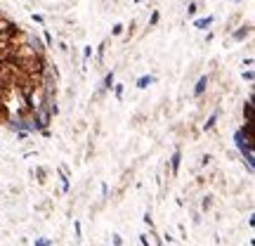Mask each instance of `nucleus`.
<instances>
[{"instance_id": "nucleus-1", "label": "nucleus", "mask_w": 255, "mask_h": 246, "mask_svg": "<svg viewBox=\"0 0 255 246\" xmlns=\"http://www.w3.org/2000/svg\"><path fill=\"white\" fill-rule=\"evenodd\" d=\"M28 48L33 50V55H36V57H41L43 50H45V45L41 43V38H38V36H28Z\"/></svg>"}, {"instance_id": "nucleus-2", "label": "nucleus", "mask_w": 255, "mask_h": 246, "mask_svg": "<svg viewBox=\"0 0 255 246\" xmlns=\"http://www.w3.org/2000/svg\"><path fill=\"white\" fill-rule=\"evenodd\" d=\"M217 119H220V109H215L210 116H208V121L203 123V130H213L215 123H217Z\"/></svg>"}, {"instance_id": "nucleus-3", "label": "nucleus", "mask_w": 255, "mask_h": 246, "mask_svg": "<svg viewBox=\"0 0 255 246\" xmlns=\"http://www.w3.org/2000/svg\"><path fill=\"white\" fill-rule=\"evenodd\" d=\"M206 85H208V76H201V78H199V83H196V88H194V95L201 97L203 90H206Z\"/></svg>"}, {"instance_id": "nucleus-4", "label": "nucleus", "mask_w": 255, "mask_h": 246, "mask_svg": "<svg viewBox=\"0 0 255 246\" xmlns=\"http://www.w3.org/2000/svg\"><path fill=\"white\" fill-rule=\"evenodd\" d=\"M180 161H182V154H180V149L173 151V159H170V171L173 173H177V168H180Z\"/></svg>"}, {"instance_id": "nucleus-5", "label": "nucleus", "mask_w": 255, "mask_h": 246, "mask_svg": "<svg viewBox=\"0 0 255 246\" xmlns=\"http://www.w3.org/2000/svg\"><path fill=\"white\" fill-rule=\"evenodd\" d=\"M156 81V78H154V76H139V81H137V88H139V90H144V88H149V85H151V83Z\"/></svg>"}, {"instance_id": "nucleus-6", "label": "nucleus", "mask_w": 255, "mask_h": 246, "mask_svg": "<svg viewBox=\"0 0 255 246\" xmlns=\"http://www.w3.org/2000/svg\"><path fill=\"white\" fill-rule=\"evenodd\" d=\"M248 33H251V28L243 26V28H239V31H234V36H232V38H234V41H243Z\"/></svg>"}, {"instance_id": "nucleus-7", "label": "nucleus", "mask_w": 255, "mask_h": 246, "mask_svg": "<svg viewBox=\"0 0 255 246\" xmlns=\"http://www.w3.org/2000/svg\"><path fill=\"white\" fill-rule=\"evenodd\" d=\"M210 24H213V17H206V19H196V22H194L196 28H208Z\"/></svg>"}, {"instance_id": "nucleus-8", "label": "nucleus", "mask_w": 255, "mask_h": 246, "mask_svg": "<svg viewBox=\"0 0 255 246\" xmlns=\"http://www.w3.org/2000/svg\"><path fill=\"white\" fill-rule=\"evenodd\" d=\"M111 85H114V71H109L107 76H104V88H107V90H109Z\"/></svg>"}, {"instance_id": "nucleus-9", "label": "nucleus", "mask_w": 255, "mask_h": 246, "mask_svg": "<svg viewBox=\"0 0 255 246\" xmlns=\"http://www.w3.org/2000/svg\"><path fill=\"white\" fill-rule=\"evenodd\" d=\"M123 28H125L123 24H116V26L111 28V33H114V36H121V33H123Z\"/></svg>"}, {"instance_id": "nucleus-10", "label": "nucleus", "mask_w": 255, "mask_h": 246, "mask_svg": "<svg viewBox=\"0 0 255 246\" xmlns=\"http://www.w3.org/2000/svg\"><path fill=\"white\" fill-rule=\"evenodd\" d=\"M62 190H64V192H69V178H67V175H64V173H62Z\"/></svg>"}, {"instance_id": "nucleus-11", "label": "nucleus", "mask_w": 255, "mask_h": 246, "mask_svg": "<svg viewBox=\"0 0 255 246\" xmlns=\"http://www.w3.org/2000/svg\"><path fill=\"white\" fill-rule=\"evenodd\" d=\"M90 55H93V48H85V50H83V59L88 62V59H90Z\"/></svg>"}, {"instance_id": "nucleus-12", "label": "nucleus", "mask_w": 255, "mask_h": 246, "mask_svg": "<svg viewBox=\"0 0 255 246\" xmlns=\"http://www.w3.org/2000/svg\"><path fill=\"white\" fill-rule=\"evenodd\" d=\"M187 14H196V2H189V7H187Z\"/></svg>"}, {"instance_id": "nucleus-13", "label": "nucleus", "mask_w": 255, "mask_h": 246, "mask_svg": "<svg viewBox=\"0 0 255 246\" xmlns=\"http://www.w3.org/2000/svg\"><path fill=\"white\" fill-rule=\"evenodd\" d=\"M36 246H50V239H36Z\"/></svg>"}, {"instance_id": "nucleus-14", "label": "nucleus", "mask_w": 255, "mask_h": 246, "mask_svg": "<svg viewBox=\"0 0 255 246\" xmlns=\"http://www.w3.org/2000/svg\"><path fill=\"white\" fill-rule=\"evenodd\" d=\"M243 78L246 81H253V71H243Z\"/></svg>"}, {"instance_id": "nucleus-15", "label": "nucleus", "mask_w": 255, "mask_h": 246, "mask_svg": "<svg viewBox=\"0 0 255 246\" xmlns=\"http://www.w3.org/2000/svg\"><path fill=\"white\" fill-rule=\"evenodd\" d=\"M116 97H118V99L123 97V85H116Z\"/></svg>"}, {"instance_id": "nucleus-16", "label": "nucleus", "mask_w": 255, "mask_h": 246, "mask_svg": "<svg viewBox=\"0 0 255 246\" xmlns=\"http://www.w3.org/2000/svg\"><path fill=\"white\" fill-rule=\"evenodd\" d=\"M139 244H142V246H149V239H147V237H144V234L139 237Z\"/></svg>"}]
</instances>
